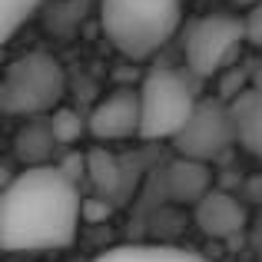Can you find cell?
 I'll use <instances>...</instances> for the list:
<instances>
[{
    "instance_id": "obj_2",
    "label": "cell",
    "mask_w": 262,
    "mask_h": 262,
    "mask_svg": "<svg viewBox=\"0 0 262 262\" xmlns=\"http://www.w3.org/2000/svg\"><path fill=\"white\" fill-rule=\"evenodd\" d=\"M183 0H100V27L126 57H149L179 30Z\"/></svg>"
},
{
    "instance_id": "obj_1",
    "label": "cell",
    "mask_w": 262,
    "mask_h": 262,
    "mask_svg": "<svg viewBox=\"0 0 262 262\" xmlns=\"http://www.w3.org/2000/svg\"><path fill=\"white\" fill-rule=\"evenodd\" d=\"M83 203L77 179L60 166H27L0 199V243L7 252L67 249L77 236Z\"/></svg>"
},
{
    "instance_id": "obj_8",
    "label": "cell",
    "mask_w": 262,
    "mask_h": 262,
    "mask_svg": "<svg viewBox=\"0 0 262 262\" xmlns=\"http://www.w3.org/2000/svg\"><path fill=\"white\" fill-rule=\"evenodd\" d=\"M232 106V116H236V133H239V143L249 149L252 156L262 160V70L252 73L239 93L229 100Z\"/></svg>"
},
{
    "instance_id": "obj_7",
    "label": "cell",
    "mask_w": 262,
    "mask_h": 262,
    "mask_svg": "<svg viewBox=\"0 0 262 262\" xmlns=\"http://www.w3.org/2000/svg\"><path fill=\"white\" fill-rule=\"evenodd\" d=\"M143 126V106H140V90H113L106 93L90 113V136H96L100 143H116L140 136Z\"/></svg>"
},
{
    "instance_id": "obj_10",
    "label": "cell",
    "mask_w": 262,
    "mask_h": 262,
    "mask_svg": "<svg viewBox=\"0 0 262 262\" xmlns=\"http://www.w3.org/2000/svg\"><path fill=\"white\" fill-rule=\"evenodd\" d=\"M53 146H60V143H57V136H53L47 116L27 120V126L20 129V136H17V153H20V160L30 163V166H50L47 156L53 153Z\"/></svg>"
},
{
    "instance_id": "obj_9",
    "label": "cell",
    "mask_w": 262,
    "mask_h": 262,
    "mask_svg": "<svg viewBox=\"0 0 262 262\" xmlns=\"http://www.w3.org/2000/svg\"><path fill=\"white\" fill-rule=\"evenodd\" d=\"M196 226L206 232V236L229 239V236H236V232L246 226V209L232 196L209 189L196 203Z\"/></svg>"
},
{
    "instance_id": "obj_17",
    "label": "cell",
    "mask_w": 262,
    "mask_h": 262,
    "mask_svg": "<svg viewBox=\"0 0 262 262\" xmlns=\"http://www.w3.org/2000/svg\"><path fill=\"white\" fill-rule=\"evenodd\" d=\"M236 7H256V4H262V0H232Z\"/></svg>"
},
{
    "instance_id": "obj_12",
    "label": "cell",
    "mask_w": 262,
    "mask_h": 262,
    "mask_svg": "<svg viewBox=\"0 0 262 262\" xmlns=\"http://www.w3.org/2000/svg\"><path fill=\"white\" fill-rule=\"evenodd\" d=\"M206 186H209V176H206V163H196V160H179L173 169H169V189H173L176 199H199L206 196Z\"/></svg>"
},
{
    "instance_id": "obj_6",
    "label": "cell",
    "mask_w": 262,
    "mask_h": 262,
    "mask_svg": "<svg viewBox=\"0 0 262 262\" xmlns=\"http://www.w3.org/2000/svg\"><path fill=\"white\" fill-rule=\"evenodd\" d=\"M232 143H239V133L229 100H199V106L192 110L189 123L173 140V146L179 149L183 160L209 163L223 156Z\"/></svg>"
},
{
    "instance_id": "obj_13",
    "label": "cell",
    "mask_w": 262,
    "mask_h": 262,
    "mask_svg": "<svg viewBox=\"0 0 262 262\" xmlns=\"http://www.w3.org/2000/svg\"><path fill=\"white\" fill-rule=\"evenodd\" d=\"M47 120H50V129H53V136H57L60 146H73V143L83 140V133H90V120H83V116H80L77 110H70V106L53 110Z\"/></svg>"
},
{
    "instance_id": "obj_4",
    "label": "cell",
    "mask_w": 262,
    "mask_h": 262,
    "mask_svg": "<svg viewBox=\"0 0 262 262\" xmlns=\"http://www.w3.org/2000/svg\"><path fill=\"white\" fill-rule=\"evenodd\" d=\"M140 106H143V140H176L189 123L199 96L183 70L173 67H153L140 83Z\"/></svg>"
},
{
    "instance_id": "obj_16",
    "label": "cell",
    "mask_w": 262,
    "mask_h": 262,
    "mask_svg": "<svg viewBox=\"0 0 262 262\" xmlns=\"http://www.w3.org/2000/svg\"><path fill=\"white\" fill-rule=\"evenodd\" d=\"M246 40H249L252 47H262V4L249 7V13H246Z\"/></svg>"
},
{
    "instance_id": "obj_11",
    "label": "cell",
    "mask_w": 262,
    "mask_h": 262,
    "mask_svg": "<svg viewBox=\"0 0 262 262\" xmlns=\"http://www.w3.org/2000/svg\"><path fill=\"white\" fill-rule=\"evenodd\" d=\"M93 262H209V259L189 249H176V246H120V249L96 256Z\"/></svg>"
},
{
    "instance_id": "obj_14",
    "label": "cell",
    "mask_w": 262,
    "mask_h": 262,
    "mask_svg": "<svg viewBox=\"0 0 262 262\" xmlns=\"http://www.w3.org/2000/svg\"><path fill=\"white\" fill-rule=\"evenodd\" d=\"M43 0H0V20H4V40H13L17 30L37 13Z\"/></svg>"
},
{
    "instance_id": "obj_3",
    "label": "cell",
    "mask_w": 262,
    "mask_h": 262,
    "mask_svg": "<svg viewBox=\"0 0 262 262\" xmlns=\"http://www.w3.org/2000/svg\"><path fill=\"white\" fill-rule=\"evenodd\" d=\"M67 73L50 53L30 50L10 60L0 83V106L7 116L20 120H40L63 106Z\"/></svg>"
},
{
    "instance_id": "obj_15",
    "label": "cell",
    "mask_w": 262,
    "mask_h": 262,
    "mask_svg": "<svg viewBox=\"0 0 262 262\" xmlns=\"http://www.w3.org/2000/svg\"><path fill=\"white\" fill-rule=\"evenodd\" d=\"M90 166H93V179H96V183H103V186H116V166H113V160H110V156L93 153Z\"/></svg>"
},
{
    "instance_id": "obj_5",
    "label": "cell",
    "mask_w": 262,
    "mask_h": 262,
    "mask_svg": "<svg viewBox=\"0 0 262 262\" xmlns=\"http://www.w3.org/2000/svg\"><path fill=\"white\" fill-rule=\"evenodd\" d=\"M246 40V20L232 13H203L186 27L183 50L192 77H216L239 57Z\"/></svg>"
}]
</instances>
